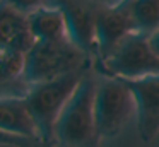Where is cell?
Here are the masks:
<instances>
[{"mask_svg": "<svg viewBox=\"0 0 159 147\" xmlns=\"http://www.w3.org/2000/svg\"><path fill=\"white\" fill-rule=\"evenodd\" d=\"M96 84L98 77L91 68L58 116L55 125L57 147H99L101 140L94 120Z\"/></svg>", "mask_w": 159, "mask_h": 147, "instance_id": "obj_1", "label": "cell"}, {"mask_svg": "<svg viewBox=\"0 0 159 147\" xmlns=\"http://www.w3.org/2000/svg\"><path fill=\"white\" fill-rule=\"evenodd\" d=\"M87 70H91V68L77 70L63 75V77L53 79V80L29 85L24 101L36 123L39 142L43 147H57L55 125L58 122V116L69 103V99L72 98L74 91L77 89L79 82L82 80Z\"/></svg>", "mask_w": 159, "mask_h": 147, "instance_id": "obj_2", "label": "cell"}, {"mask_svg": "<svg viewBox=\"0 0 159 147\" xmlns=\"http://www.w3.org/2000/svg\"><path fill=\"white\" fill-rule=\"evenodd\" d=\"M93 58L69 38L58 41H36L24 57V79L29 85L39 84L77 70L93 68Z\"/></svg>", "mask_w": 159, "mask_h": 147, "instance_id": "obj_3", "label": "cell"}, {"mask_svg": "<svg viewBox=\"0 0 159 147\" xmlns=\"http://www.w3.org/2000/svg\"><path fill=\"white\" fill-rule=\"evenodd\" d=\"M94 68L99 75L135 80L159 75V55L151 46V36L132 33Z\"/></svg>", "mask_w": 159, "mask_h": 147, "instance_id": "obj_4", "label": "cell"}, {"mask_svg": "<svg viewBox=\"0 0 159 147\" xmlns=\"http://www.w3.org/2000/svg\"><path fill=\"white\" fill-rule=\"evenodd\" d=\"M135 116V99L128 85L118 77H98L94 120L99 140L113 139Z\"/></svg>", "mask_w": 159, "mask_h": 147, "instance_id": "obj_5", "label": "cell"}, {"mask_svg": "<svg viewBox=\"0 0 159 147\" xmlns=\"http://www.w3.org/2000/svg\"><path fill=\"white\" fill-rule=\"evenodd\" d=\"M104 0H48L65 17L69 38L91 58H96V21Z\"/></svg>", "mask_w": 159, "mask_h": 147, "instance_id": "obj_6", "label": "cell"}, {"mask_svg": "<svg viewBox=\"0 0 159 147\" xmlns=\"http://www.w3.org/2000/svg\"><path fill=\"white\" fill-rule=\"evenodd\" d=\"M137 33L130 10V0L116 3H103L96 21V58L94 63L103 62L128 34Z\"/></svg>", "mask_w": 159, "mask_h": 147, "instance_id": "obj_7", "label": "cell"}, {"mask_svg": "<svg viewBox=\"0 0 159 147\" xmlns=\"http://www.w3.org/2000/svg\"><path fill=\"white\" fill-rule=\"evenodd\" d=\"M121 80L128 85L135 99L139 137L142 142H152L159 135V75Z\"/></svg>", "mask_w": 159, "mask_h": 147, "instance_id": "obj_8", "label": "cell"}, {"mask_svg": "<svg viewBox=\"0 0 159 147\" xmlns=\"http://www.w3.org/2000/svg\"><path fill=\"white\" fill-rule=\"evenodd\" d=\"M36 43L29 27V17L0 2V48L28 53Z\"/></svg>", "mask_w": 159, "mask_h": 147, "instance_id": "obj_9", "label": "cell"}, {"mask_svg": "<svg viewBox=\"0 0 159 147\" xmlns=\"http://www.w3.org/2000/svg\"><path fill=\"white\" fill-rule=\"evenodd\" d=\"M0 132L39 142V133L24 98L0 99ZM43 147V145H41Z\"/></svg>", "mask_w": 159, "mask_h": 147, "instance_id": "obj_10", "label": "cell"}, {"mask_svg": "<svg viewBox=\"0 0 159 147\" xmlns=\"http://www.w3.org/2000/svg\"><path fill=\"white\" fill-rule=\"evenodd\" d=\"M24 53L0 48V99L24 98L29 84L24 79Z\"/></svg>", "mask_w": 159, "mask_h": 147, "instance_id": "obj_11", "label": "cell"}, {"mask_svg": "<svg viewBox=\"0 0 159 147\" xmlns=\"http://www.w3.org/2000/svg\"><path fill=\"white\" fill-rule=\"evenodd\" d=\"M28 17L29 27L36 41H58L69 38L65 17L58 7L43 5L33 14H29Z\"/></svg>", "mask_w": 159, "mask_h": 147, "instance_id": "obj_12", "label": "cell"}, {"mask_svg": "<svg viewBox=\"0 0 159 147\" xmlns=\"http://www.w3.org/2000/svg\"><path fill=\"white\" fill-rule=\"evenodd\" d=\"M137 33L152 36L159 31V0H130Z\"/></svg>", "mask_w": 159, "mask_h": 147, "instance_id": "obj_13", "label": "cell"}, {"mask_svg": "<svg viewBox=\"0 0 159 147\" xmlns=\"http://www.w3.org/2000/svg\"><path fill=\"white\" fill-rule=\"evenodd\" d=\"M2 2L11 5L12 9L19 10V12L26 14V16L33 14L34 10H38L39 7L48 5V0H2Z\"/></svg>", "mask_w": 159, "mask_h": 147, "instance_id": "obj_14", "label": "cell"}, {"mask_svg": "<svg viewBox=\"0 0 159 147\" xmlns=\"http://www.w3.org/2000/svg\"><path fill=\"white\" fill-rule=\"evenodd\" d=\"M0 144H4V145H16V147H41L34 140L9 135V133H4V132H0Z\"/></svg>", "mask_w": 159, "mask_h": 147, "instance_id": "obj_15", "label": "cell"}, {"mask_svg": "<svg viewBox=\"0 0 159 147\" xmlns=\"http://www.w3.org/2000/svg\"><path fill=\"white\" fill-rule=\"evenodd\" d=\"M151 46H152V50L159 55V31L151 36Z\"/></svg>", "mask_w": 159, "mask_h": 147, "instance_id": "obj_16", "label": "cell"}, {"mask_svg": "<svg viewBox=\"0 0 159 147\" xmlns=\"http://www.w3.org/2000/svg\"><path fill=\"white\" fill-rule=\"evenodd\" d=\"M0 147H16V145H4V144H0Z\"/></svg>", "mask_w": 159, "mask_h": 147, "instance_id": "obj_17", "label": "cell"}, {"mask_svg": "<svg viewBox=\"0 0 159 147\" xmlns=\"http://www.w3.org/2000/svg\"><path fill=\"white\" fill-rule=\"evenodd\" d=\"M0 2H2V0H0Z\"/></svg>", "mask_w": 159, "mask_h": 147, "instance_id": "obj_18", "label": "cell"}]
</instances>
